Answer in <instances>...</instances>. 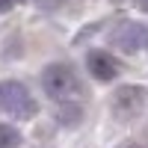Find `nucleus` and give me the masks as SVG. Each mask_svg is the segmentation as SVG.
I'll use <instances>...</instances> for the list:
<instances>
[{"label":"nucleus","instance_id":"1","mask_svg":"<svg viewBox=\"0 0 148 148\" xmlns=\"http://www.w3.org/2000/svg\"><path fill=\"white\" fill-rule=\"evenodd\" d=\"M42 86H45V95L53 98L56 104L71 101L80 92V80H77V74H74V68L68 62H51L42 71Z\"/></svg>","mask_w":148,"mask_h":148},{"label":"nucleus","instance_id":"2","mask_svg":"<svg viewBox=\"0 0 148 148\" xmlns=\"http://www.w3.org/2000/svg\"><path fill=\"white\" fill-rule=\"evenodd\" d=\"M0 110L9 113L12 119H18V121H30L39 113L36 98L30 95V89L21 80H3L0 83Z\"/></svg>","mask_w":148,"mask_h":148},{"label":"nucleus","instance_id":"3","mask_svg":"<svg viewBox=\"0 0 148 148\" xmlns=\"http://www.w3.org/2000/svg\"><path fill=\"white\" fill-rule=\"evenodd\" d=\"M148 104V92L142 89V86H119V89L113 92V98H110V110H113V116L119 121H133Z\"/></svg>","mask_w":148,"mask_h":148},{"label":"nucleus","instance_id":"4","mask_svg":"<svg viewBox=\"0 0 148 148\" xmlns=\"http://www.w3.org/2000/svg\"><path fill=\"white\" fill-rule=\"evenodd\" d=\"M110 39H113V45L121 53H139L148 45V27L142 21H121Z\"/></svg>","mask_w":148,"mask_h":148},{"label":"nucleus","instance_id":"5","mask_svg":"<svg viewBox=\"0 0 148 148\" xmlns=\"http://www.w3.org/2000/svg\"><path fill=\"white\" fill-rule=\"evenodd\" d=\"M86 68H89V74L95 80H101V83H110V80H116L119 77V62L113 59V53H107V51H89L86 53Z\"/></svg>","mask_w":148,"mask_h":148},{"label":"nucleus","instance_id":"6","mask_svg":"<svg viewBox=\"0 0 148 148\" xmlns=\"http://www.w3.org/2000/svg\"><path fill=\"white\" fill-rule=\"evenodd\" d=\"M80 116H83V110H80V104H74V101H62L59 110H56V119L62 121V125H77Z\"/></svg>","mask_w":148,"mask_h":148},{"label":"nucleus","instance_id":"7","mask_svg":"<svg viewBox=\"0 0 148 148\" xmlns=\"http://www.w3.org/2000/svg\"><path fill=\"white\" fill-rule=\"evenodd\" d=\"M21 145V133L18 127L6 125V121H0V148H18Z\"/></svg>","mask_w":148,"mask_h":148},{"label":"nucleus","instance_id":"8","mask_svg":"<svg viewBox=\"0 0 148 148\" xmlns=\"http://www.w3.org/2000/svg\"><path fill=\"white\" fill-rule=\"evenodd\" d=\"M18 3H24V0H0V12H9L12 6H18Z\"/></svg>","mask_w":148,"mask_h":148},{"label":"nucleus","instance_id":"9","mask_svg":"<svg viewBox=\"0 0 148 148\" xmlns=\"http://www.w3.org/2000/svg\"><path fill=\"white\" fill-rule=\"evenodd\" d=\"M136 3H139V9H142V12H148V0H136Z\"/></svg>","mask_w":148,"mask_h":148},{"label":"nucleus","instance_id":"10","mask_svg":"<svg viewBox=\"0 0 148 148\" xmlns=\"http://www.w3.org/2000/svg\"><path fill=\"white\" fill-rule=\"evenodd\" d=\"M113 3H125V0H113Z\"/></svg>","mask_w":148,"mask_h":148},{"label":"nucleus","instance_id":"11","mask_svg":"<svg viewBox=\"0 0 148 148\" xmlns=\"http://www.w3.org/2000/svg\"><path fill=\"white\" fill-rule=\"evenodd\" d=\"M130 148H142V145H130Z\"/></svg>","mask_w":148,"mask_h":148},{"label":"nucleus","instance_id":"12","mask_svg":"<svg viewBox=\"0 0 148 148\" xmlns=\"http://www.w3.org/2000/svg\"><path fill=\"white\" fill-rule=\"evenodd\" d=\"M145 47H148V45H145Z\"/></svg>","mask_w":148,"mask_h":148}]
</instances>
